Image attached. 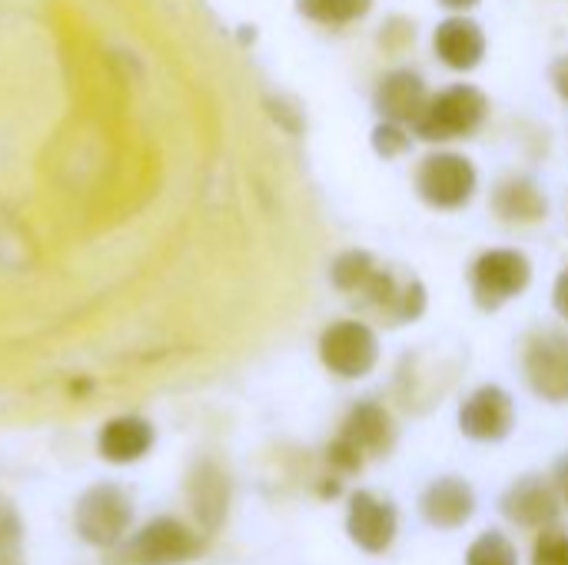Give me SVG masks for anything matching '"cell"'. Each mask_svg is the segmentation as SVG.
Wrapping results in <instances>:
<instances>
[{
    "mask_svg": "<svg viewBox=\"0 0 568 565\" xmlns=\"http://www.w3.org/2000/svg\"><path fill=\"white\" fill-rule=\"evenodd\" d=\"M133 523V503L130 496L113 486V483H100L90 486L73 509V526L80 533L83 543L97 546V549H110L123 539V533Z\"/></svg>",
    "mask_w": 568,
    "mask_h": 565,
    "instance_id": "cell-1",
    "label": "cell"
},
{
    "mask_svg": "<svg viewBox=\"0 0 568 565\" xmlns=\"http://www.w3.org/2000/svg\"><path fill=\"white\" fill-rule=\"evenodd\" d=\"M203 553L200 536H193V529H186L183 523L160 516L153 523H146L113 559V565H180L196 559Z\"/></svg>",
    "mask_w": 568,
    "mask_h": 565,
    "instance_id": "cell-2",
    "label": "cell"
},
{
    "mask_svg": "<svg viewBox=\"0 0 568 565\" xmlns=\"http://www.w3.org/2000/svg\"><path fill=\"white\" fill-rule=\"evenodd\" d=\"M320 360L343 380H363L379 363V340L359 320H339L320 336Z\"/></svg>",
    "mask_w": 568,
    "mask_h": 565,
    "instance_id": "cell-3",
    "label": "cell"
},
{
    "mask_svg": "<svg viewBox=\"0 0 568 565\" xmlns=\"http://www.w3.org/2000/svg\"><path fill=\"white\" fill-rule=\"evenodd\" d=\"M483 117H486L483 90L469 83H456L429 100L426 113L416 123V133L423 140H456V137H469L483 123Z\"/></svg>",
    "mask_w": 568,
    "mask_h": 565,
    "instance_id": "cell-4",
    "label": "cell"
},
{
    "mask_svg": "<svg viewBox=\"0 0 568 565\" xmlns=\"http://www.w3.org/2000/svg\"><path fill=\"white\" fill-rule=\"evenodd\" d=\"M416 190L436 210H459L476 193V170L459 153H433L419 163Z\"/></svg>",
    "mask_w": 568,
    "mask_h": 565,
    "instance_id": "cell-5",
    "label": "cell"
},
{
    "mask_svg": "<svg viewBox=\"0 0 568 565\" xmlns=\"http://www.w3.org/2000/svg\"><path fill=\"white\" fill-rule=\"evenodd\" d=\"M532 280V266L519 250H489L473 266V296L483 310H499Z\"/></svg>",
    "mask_w": 568,
    "mask_h": 565,
    "instance_id": "cell-6",
    "label": "cell"
},
{
    "mask_svg": "<svg viewBox=\"0 0 568 565\" xmlns=\"http://www.w3.org/2000/svg\"><path fill=\"white\" fill-rule=\"evenodd\" d=\"M526 380L546 403H568V336L539 333L526 350Z\"/></svg>",
    "mask_w": 568,
    "mask_h": 565,
    "instance_id": "cell-7",
    "label": "cell"
},
{
    "mask_svg": "<svg viewBox=\"0 0 568 565\" xmlns=\"http://www.w3.org/2000/svg\"><path fill=\"white\" fill-rule=\"evenodd\" d=\"M513 426L516 403L503 386H479L459 410V430L476 443H503Z\"/></svg>",
    "mask_w": 568,
    "mask_h": 565,
    "instance_id": "cell-8",
    "label": "cell"
},
{
    "mask_svg": "<svg viewBox=\"0 0 568 565\" xmlns=\"http://www.w3.org/2000/svg\"><path fill=\"white\" fill-rule=\"evenodd\" d=\"M346 533L363 553L379 556V553H386L393 546V539L399 533V513H396V506L389 500H379V496L359 490L349 500Z\"/></svg>",
    "mask_w": 568,
    "mask_h": 565,
    "instance_id": "cell-9",
    "label": "cell"
},
{
    "mask_svg": "<svg viewBox=\"0 0 568 565\" xmlns=\"http://www.w3.org/2000/svg\"><path fill=\"white\" fill-rule=\"evenodd\" d=\"M429 107V93L419 73L413 70H393L376 87V113L389 123H409L416 127L419 117Z\"/></svg>",
    "mask_w": 568,
    "mask_h": 565,
    "instance_id": "cell-10",
    "label": "cell"
},
{
    "mask_svg": "<svg viewBox=\"0 0 568 565\" xmlns=\"http://www.w3.org/2000/svg\"><path fill=\"white\" fill-rule=\"evenodd\" d=\"M423 519L436 529H459L473 519L476 513V493L466 480L459 476H443L426 486L419 500Z\"/></svg>",
    "mask_w": 568,
    "mask_h": 565,
    "instance_id": "cell-11",
    "label": "cell"
},
{
    "mask_svg": "<svg viewBox=\"0 0 568 565\" xmlns=\"http://www.w3.org/2000/svg\"><path fill=\"white\" fill-rule=\"evenodd\" d=\"M559 493L539 480V476H526L519 480L506 496H503V513L509 523H519L526 529H549L559 519Z\"/></svg>",
    "mask_w": 568,
    "mask_h": 565,
    "instance_id": "cell-12",
    "label": "cell"
},
{
    "mask_svg": "<svg viewBox=\"0 0 568 565\" xmlns=\"http://www.w3.org/2000/svg\"><path fill=\"white\" fill-rule=\"evenodd\" d=\"M190 509H193L196 523L206 533H216L226 523V513H230V480L210 460L196 463L193 473H190Z\"/></svg>",
    "mask_w": 568,
    "mask_h": 565,
    "instance_id": "cell-13",
    "label": "cell"
},
{
    "mask_svg": "<svg viewBox=\"0 0 568 565\" xmlns=\"http://www.w3.org/2000/svg\"><path fill=\"white\" fill-rule=\"evenodd\" d=\"M339 440L356 446L363 456H386L396 443V426L393 416L379 403H356L339 430Z\"/></svg>",
    "mask_w": 568,
    "mask_h": 565,
    "instance_id": "cell-14",
    "label": "cell"
},
{
    "mask_svg": "<svg viewBox=\"0 0 568 565\" xmlns=\"http://www.w3.org/2000/svg\"><path fill=\"white\" fill-rule=\"evenodd\" d=\"M433 47L439 60L453 70H473L486 57V37L476 20L466 17H449L436 27Z\"/></svg>",
    "mask_w": 568,
    "mask_h": 565,
    "instance_id": "cell-15",
    "label": "cell"
},
{
    "mask_svg": "<svg viewBox=\"0 0 568 565\" xmlns=\"http://www.w3.org/2000/svg\"><path fill=\"white\" fill-rule=\"evenodd\" d=\"M153 446V426L140 416H120L113 423L103 426L100 433V456L106 463H136L140 456H146Z\"/></svg>",
    "mask_w": 568,
    "mask_h": 565,
    "instance_id": "cell-16",
    "label": "cell"
},
{
    "mask_svg": "<svg viewBox=\"0 0 568 565\" xmlns=\"http://www.w3.org/2000/svg\"><path fill=\"white\" fill-rule=\"evenodd\" d=\"M493 206L506 223H536L549 210L546 193L529 176H513V180L499 183V190L493 196Z\"/></svg>",
    "mask_w": 568,
    "mask_h": 565,
    "instance_id": "cell-17",
    "label": "cell"
},
{
    "mask_svg": "<svg viewBox=\"0 0 568 565\" xmlns=\"http://www.w3.org/2000/svg\"><path fill=\"white\" fill-rule=\"evenodd\" d=\"M373 273H376V263H373V256L366 250H346V253H339L333 260V270H329L333 286L343 290V293H359L369 283Z\"/></svg>",
    "mask_w": 568,
    "mask_h": 565,
    "instance_id": "cell-18",
    "label": "cell"
},
{
    "mask_svg": "<svg viewBox=\"0 0 568 565\" xmlns=\"http://www.w3.org/2000/svg\"><path fill=\"white\" fill-rule=\"evenodd\" d=\"M373 0H300V10L316 23H353L366 17Z\"/></svg>",
    "mask_w": 568,
    "mask_h": 565,
    "instance_id": "cell-19",
    "label": "cell"
},
{
    "mask_svg": "<svg viewBox=\"0 0 568 565\" xmlns=\"http://www.w3.org/2000/svg\"><path fill=\"white\" fill-rule=\"evenodd\" d=\"M0 565H27L23 559V523L17 506L0 496Z\"/></svg>",
    "mask_w": 568,
    "mask_h": 565,
    "instance_id": "cell-20",
    "label": "cell"
},
{
    "mask_svg": "<svg viewBox=\"0 0 568 565\" xmlns=\"http://www.w3.org/2000/svg\"><path fill=\"white\" fill-rule=\"evenodd\" d=\"M466 565H519V556H516V546L509 543L506 533L489 529L469 546Z\"/></svg>",
    "mask_w": 568,
    "mask_h": 565,
    "instance_id": "cell-21",
    "label": "cell"
},
{
    "mask_svg": "<svg viewBox=\"0 0 568 565\" xmlns=\"http://www.w3.org/2000/svg\"><path fill=\"white\" fill-rule=\"evenodd\" d=\"M532 565H568V536L559 529H546L536 539Z\"/></svg>",
    "mask_w": 568,
    "mask_h": 565,
    "instance_id": "cell-22",
    "label": "cell"
},
{
    "mask_svg": "<svg viewBox=\"0 0 568 565\" xmlns=\"http://www.w3.org/2000/svg\"><path fill=\"white\" fill-rule=\"evenodd\" d=\"M373 147H376L379 157H399V153H406V147H409V133L403 130V123L383 120V123L373 130Z\"/></svg>",
    "mask_w": 568,
    "mask_h": 565,
    "instance_id": "cell-23",
    "label": "cell"
},
{
    "mask_svg": "<svg viewBox=\"0 0 568 565\" xmlns=\"http://www.w3.org/2000/svg\"><path fill=\"white\" fill-rule=\"evenodd\" d=\"M363 453L356 450V446H349L346 440H333V446H329V466L333 470H339V473H359V466H363Z\"/></svg>",
    "mask_w": 568,
    "mask_h": 565,
    "instance_id": "cell-24",
    "label": "cell"
},
{
    "mask_svg": "<svg viewBox=\"0 0 568 565\" xmlns=\"http://www.w3.org/2000/svg\"><path fill=\"white\" fill-rule=\"evenodd\" d=\"M552 303H556V313H559L562 320H568V266L559 273V280H556Z\"/></svg>",
    "mask_w": 568,
    "mask_h": 565,
    "instance_id": "cell-25",
    "label": "cell"
},
{
    "mask_svg": "<svg viewBox=\"0 0 568 565\" xmlns=\"http://www.w3.org/2000/svg\"><path fill=\"white\" fill-rule=\"evenodd\" d=\"M552 83H556L559 97L568 100V57H559V60L552 63Z\"/></svg>",
    "mask_w": 568,
    "mask_h": 565,
    "instance_id": "cell-26",
    "label": "cell"
},
{
    "mask_svg": "<svg viewBox=\"0 0 568 565\" xmlns=\"http://www.w3.org/2000/svg\"><path fill=\"white\" fill-rule=\"evenodd\" d=\"M556 493L568 506V460H559V466H556Z\"/></svg>",
    "mask_w": 568,
    "mask_h": 565,
    "instance_id": "cell-27",
    "label": "cell"
},
{
    "mask_svg": "<svg viewBox=\"0 0 568 565\" xmlns=\"http://www.w3.org/2000/svg\"><path fill=\"white\" fill-rule=\"evenodd\" d=\"M443 7H449V10H469V7H476L479 0H439Z\"/></svg>",
    "mask_w": 568,
    "mask_h": 565,
    "instance_id": "cell-28",
    "label": "cell"
}]
</instances>
